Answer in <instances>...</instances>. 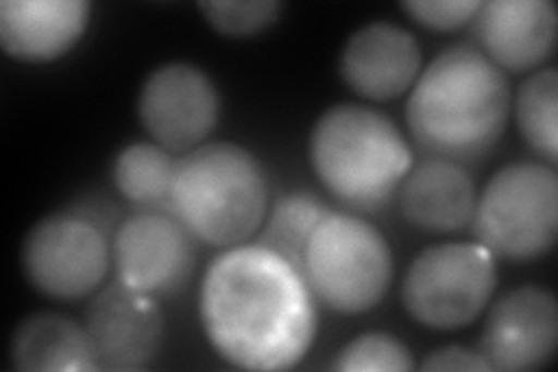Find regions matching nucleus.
I'll return each mask as SVG.
<instances>
[{
	"label": "nucleus",
	"mask_w": 558,
	"mask_h": 372,
	"mask_svg": "<svg viewBox=\"0 0 558 372\" xmlns=\"http://www.w3.org/2000/svg\"><path fill=\"white\" fill-rule=\"evenodd\" d=\"M201 322L219 357L242 370H289L317 338V308L305 277L258 242L229 247L209 263Z\"/></svg>",
	"instance_id": "1"
},
{
	"label": "nucleus",
	"mask_w": 558,
	"mask_h": 372,
	"mask_svg": "<svg viewBox=\"0 0 558 372\" xmlns=\"http://www.w3.org/2000/svg\"><path fill=\"white\" fill-rule=\"evenodd\" d=\"M405 119L428 156L475 164L492 154L512 112L510 80L482 49L453 45L440 51L410 88Z\"/></svg>",
	"instance_id": "2"
},
{
	"label": "nucleus",
	"mask_w": 558,
	"mask_h": 372,
	"mask_svg": "<svg viewBox=\"0 0 558 372\" xmlns=\"http://www.w3.org/2000/svg\"><path fill=\"white\" fill-rule=\"evenodd\" d=\"M310 164L340 205L377 212L396 196L412 168V152L396 121L356 103L328 108L310 133Z\"/></svg>",
	"instance_id": "3"
},
{
	"label": "nucleus",
	"mask_w": 558,
	"mask_h": 372,
	"mask_svg": "<svg viewBox=\"0 0 558 372\" xmlns=\"http://www.w3.org/2000/svg\"><path fill=\"white\" fill-rule=\"evenodd\" d=\"M170 212L205 244H244L268 215L266 170L247 147L205 143L178 158Z\"/></svg>",
	"instance_id": "4"
},
{
	"label": "nucleus",
	"mask_w": 558,
	"mask_h": 372,
	"mask_svg": "<svg viewBox=\"0 0 558 372\" xmlns=\"http://www.w3.org/2000/svg\"><path fill=\"white\" fill-rule=\"evenodd\" d=\"M303 277L314 298L328 310L368 312L389 293L391 247L373 224L333 209L310 238Z\"/></svg>",
	"instance_id": "5"
},
{
	"label": "nucleus",
	"mask_w": 558,
	"mask_h": 372,
	"mask_svg": "<svg viewBox=\"0 0 558 372\" xmlns=\"http://www.w3.org/2000/svg\"><path fill=\"white\" fill-rule=\"evenodd\" d=\"M470 224L494 256L517 263L545 256L558 236L556 168L535 161L500 168L477 193Z\"/></svg>",
	"instance_id": "6"
},
{
	"label": "nucleus",
	"mask_w": 558,
	"mask_h": 372,
	"mask_svg": "<svg viewBox=\"0 0 558 372\" xmlns=\"http://www.w3.org/2000/svg\"><path fill=\"white\" fill-rule=\"evenodd\" d=\"M498 285L496 256L480 242H442L418 252L403 279V305L433 331L470 326Z\"/></svg>",
	"instance_id": "7"
},
{
	"label": "nucleus",
	"mask_w": 558,
	"mask_h": 372,
	"mask_svg": "<svg viewBox=\"0 0 558 372\" xmlns=\"http://www.w3.org/2000/svg\"><path fill=\"white\" fill-rule=\"evenodd\" d=\"M112 265V242L89 217L54 212L33 224L22 242V271L47 298L82 300L96 293Z\"/></svg>",
	"instance_id": "8"
},
{
	"label": "nucleus",
	"mask_w": 558,
	"mask_h": 372,
	"mask_svg": "<svg viewBox=\"0 0 558 372\" xmlns=\"http://www.w3.org/2000/svg\"><path fill=\"white\" fill-rule=\"evenodd\" d=\"M194 240L170 209L137 212L112 238L117 279L156 300L180 293L196 268Z\"/></svg>",
	"instance_id": "9"
},
{
	"label": "nucleus",
	"mask_w": 558,
	"mask_h": 372,
	"mask_svg": "<svg viewBox=\"0 0 558 372\" xmlns=\"http://www.w3.org/2000/svg\"><path fill=\"white\" fill-rule=\"evenodd\" d=\"M137 117L156 145L191 152L219 121V92L203 68L172 61L154 68L140 86Z\"/></svg>",
	"instance_id": "10"
},
{
	"label": "nucleus",
	"mask_w": 558,
	"mask_h": 372,
	"mask_svg": "<svg viewBox=\"0 0 558 372\" xmlns=\"http://www.w3.org/2000/svg\"><path fill=\"white\" fill-rule=\"evenodd\" d=\"M558 347V305L545 287H517L488 310L480 351L492 370L533 372L547 368Z\"/></svg>",
	"instance_id": "11"
},
{
	"label": "nucleus",
	"mask_w": 558,
	"mask_h": 372,
	"mask_svg": "<svg viewBox=\"0 0 558 372\" xmlns=\"http://www.w3.org/2000/svg\"><path fill=\"white\" fill-rule=\"evenodd\" d=\"M100 370H143L163 345V312L154 296L117 279L102 287L84 314Z\"/></svg>",
	"instance_id": "12"
},
{
	"label": "nucleus",
	"mask_w": 558,
	"mask_h": 372,
	"mask_svg": "<svg viewBox=\"0 0 558 372\" xmlns=\"http://www.w3.org/2000/svg\"><path fill=\"white\" fill-rule=\"evenodd\" d=\"M422 73V47L414 35L391 22H373L349 35L340 55V77L365 100H393Z\"/></svg>",
	"instance_id": "13"
},
{
	"label": "nucleus",
	"mask_w": 558,
	"mask_h": 372,
	"mask_svg": "<svg viewBox=\"0 0 558 372\" xmlns=\"http://www.w3.org/2000/svg\"><path fill=\"white\" fill-rule=\"evenodd\" d=\"M473 24L482 51L500 70L526 73L556 49L558 12L551 0H488Z\"/></svg>",
	"instance_id": "14"
},
{
	"label": "nucleus",
	"mask_w": 558,
	"mask_h": 372,
	"mask_svg": "<svg viewBox=\"0 0 558 372\" xmlns=\"http://www.w3.org/2000/svg\"><path fill=\"white\" fill-rule=\"evenodd\" d=\"M86 0H5L0 3V45L24 63L57 61L89 28Z\"/></svg>",
	"instance_id": "15"
},
{
	"label": "nucleus",
	"mask_w": 558,
	"mask_h": 372,
	"mask_svg": "<svg viewBox=\"0 0 558 372\" xmlns=\"http://www.w3.org/2000/svg\"><path fill=\"white\" fill-rule=\"evenodd\" d=\"M400 212L426 233H453L473 221L475 177L463 164L428 156L410 168L398 189Z\"/></svg>",
	"instance_id": "16"
},
{
	"label": "nucleus",
	"mask_w": 558,
	"mask_h": 372,
	"mask_svg": "<svg viewBox=\"0 0 558 372\" xmlns=\"http://www.w3.org/2000/svg\"><path fill=\"white\" fill-rule=\"evenodd\" d=\"M10 363L22 372L100 370L84 324L57 312H40L16 324L10 338Z\"/></svg>",
	"instance_id": "17"
},
{
	"label": "nucleus",
	"mask_w": 558,
	"mask_h": 372,
	"mask_svg": "<svg viewBox=\"0 0 558 372\" xmlns=\"http://www.w3.org/2000/svg\"><path fill=\"white\" fill-rule=\"evenodd\" d=\"M330 212L333 207L310 191L287 193L272 205L270 215H266L258 244L282 256L303 275L310 238Z\"/></svg>",
	"instance_id": "18"
},
{
	"label": "nucleus",
	"mask_w": 558,
	"mask_h": 372,
	"mask_svg": "<svg viewBox=\"0 0 558 372\" xmlns=\"http://www.w3.org/2000/svg\"><path fill=\"white\" fill-rule=\"evenodd\" d=\"M178 158L156 143H133L121 149L112 180L121 199L145 209H170V191Z\"/></svg>",
	"instance_id": "19"
},
{
	"label": "nucleus",
	"mask_w": 558,
	"mask_h": 372,
	"mask_svg": "<svg viewBox=\"0 0 558 372\" xmlns=\"http://www.w3.org/2000/svg\"><path fill=\"white\" fill-rule=\"evenodd\" d=\"M519 133L526 145L556 168L558 161V73L537 68L523 80L514 100Z\"/></svg>",
	"instance_id": "20"
},
{
	"label": "nucleus",
	"mask_w": 558,
	"mask_h": 372,
	"mask_svg": "<svg viewBox=\"0 0 558 372\" xmlns=\"http://www.w3.org/2000/svg\"><path fill=\"white\" fill-rule=\"evenodd\" d=\"M338 372H410L414 370L412 351L389 333H363L347 343L333 361Z\"/></svg>",
	"instance_id": "21"
},
{
	"label": "nucleus",
	"mask_w": 558,
	"mask_h": 372,
	"mask_svg": "<svg viewBox=\"0 0 558 372\" xmlns=\"http://www.w3.org/2000/svg\"><path fill=\"white\" fill-rule=\"evenodd\" d=\"M205 22L229 38H250L270 28L284 5L277 0H207L198 3Z\"/></svg>",
	"instance_id": "22"
},
{
	"label": "nucleus",
	"mask_w": 558,
	"mask_h": 372,
	"mask_svg": "<svg viewBox=\"0 0 558 372\" xmlns=\"http://www.w3.org/2000/svg\"><path fill=\"white\" fill-rule=\"evenodd\" d=\"M416 24L433 31H457L475 20L480 0H408L400 5Z\"/></svg>",
	"instance_id": "23"
},
{
	"label": "nucleus",
	"mask_w": 558,
	"mask_h": 372,
	"mask_svg": "<svg viewBox=\"0 0 558 372\" xmlns=\"http://www.w3.org/2000/svg\"><path fill=\"white\" fill-rule=\"evenodd\" d=\"M424 372H492L480 349L463 345H447L433 349L422 363Z\"/></svg>",
	"instance_id": "24"
}]
</instances>
